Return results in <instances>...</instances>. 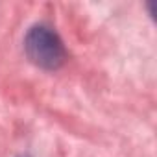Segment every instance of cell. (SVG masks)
Returning <instances> with one entry per match:
<instances>
[{"mask_svg":"<svg viewBox=\"0 0 157 157\" xmlns=\"http://www.w3.org/2000/svg\"><path fill=\"white\" fill-rule=\"evenodd\" d=\"M28 59L43 70H57L67 61V48L59 33L48 24H33L24 35Z\"/></svg>","mask_w":157,"mask_h":157,"instance_id":"obj_1","label":"cell"},{"mask_svg":"<svg viewBox=\"0 0 157 157\" xmlns=\"http://www.w3.org/2000/svg\"><path fill=\"white\" fill-rule=\"evenodd\" d=\"M21 157H30V155H21Z\"/></svg>","mask_w":157,"mask_h":157,"instance_id":"obj_2","label":"cell"}]
</instances>
